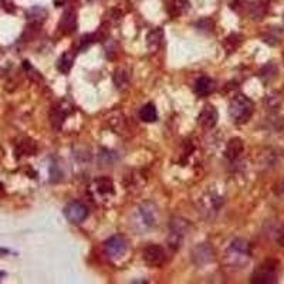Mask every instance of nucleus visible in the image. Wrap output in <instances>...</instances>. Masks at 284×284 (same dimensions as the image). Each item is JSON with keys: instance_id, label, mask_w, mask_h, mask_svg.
<instances>
[{"instance_id": "20e7f679", "label": "nucleus", "mask_w": 284, "mask_h": 284, "mask_svg": "<svg viewBox=\"0 0 284 284\" xmlns=\"http://www.w3.org/2000/svg\"><path fill=\"white\" fill-rule=\"evenodd\" d=\"M142 259L148 266L159 267L167 261V252L159 245H149L142 252Z\"/></svg>"}, {"instance_id": "423d86ee", "label": "nucleus", "mask_w": 284, "mask_h": 284, "mask_svg": "<svg viewBox=\"0 0 284 284\" xmlns=\"http://www.w3.org/2000/svg\"><path fill=\"white\" fill-rule=\"evenodd\" d=\"M186 230H188V225H186L185 220L173 219L172 223H171V233H169V237H168V243H169V246L172 247L173 250L180 249Z\"/></svg>"}, {"instance_id": "bb28decb", "label": "nucleus", "mask_w": 284, "mask_h": 284, "mask_svg": "<svg viewBox=\"0 0 284 284\" xmlns=\"http://www.w3.org/2000/svg\"><path fill=\"white\" fill-rule=\"evenodd\" d=\"M198 29L200 31H205V33H210V31H213V27H215V23H213V20L209 19V17H205V19L199 20L198 22Z\"/></svg>"}, {"instance_id": "a878e982", "label": "nucleus", "mask_w": 284, "mask_h": 284, "mask_svg": "<svg viewBox=\"0 0 284 284\" xmlns=\"http://www.w3.org/2000/svg\"><path fill=\"white\" fill-rule=\"evenodd\" d=\"M276 74H277V67H276L274 64H272V63L265 66L263 70L260 71V77L265 78V80H272V78L276 77Z\"/></svg>"}, {"instance_id": "cd10ccee", "label": "nucleus", "mask_w": 284, "mask_h": 284, "mask_svg": "<svg viewBox=\"0 0 284 284\" xmlns=\"http://www.w3.org/2000/svg\"><path fill=\"white\" fill-rule=\"evenodd\" d=\"M278 245L281 247H284V232L281 233V235L278 236Z\"/></svg>"}, {"instance_id": "4be33fe9", "label": "nucleus", "mask_w": 284, "mask_h": 284, "mask_svg": "<svg viewBox=\"0 0 284 284\" xmlns=\"http://www.w3.org/2000/svg\"><path fill=\"white\" fill-rule=\"evenodd\" d=\"M263 38H265L266 43L272 44V46H277L281 42V30H278L277 27H272V29L267 30Z\"/></svg>"}, {"instance_id": "39448f33", "label": "nucleus", "mask_w": 284, "mask_h": 284, "mask_svg": "<svg viewBox=\"0 0 284 284\" xmlns=\"http://www.w3.org/2000/svg\"><path fill=\"white\" fill-rule=\"evenodd\" d=\"M88 208L81 202H71L64 208V216L73 225H80L88 217Z\"/></svg>"}, {"instance_id": "f8f14e48", "label": "nucleus", "mask_w": 284, "mask_h": 284, "mask_svg": "<svg viewBox=\"0 0 284 284\" xmlns=\"http://www.w3.org/2000/svg\"><path fill=\"white\" fill-rule=\"evenodd\" d=\"M243 149H245V145H243V141H241L240 138H232L228 142V145H226L225 156L228 158L229 161H235V159H237L240 156Z\"/></svg>"}, {"instance_id": "b1692460", "label": "nucleus", "mask_w": 284, "mask_h": 284, "mask_svg": "<svg viewBox=\"0 0 284 284\" xmlns=\"http://www.w3.org/2000/svg\"><path fill=\"white\" fill-rule=\"evenodd\" d=\"M240 44H241V36H239V34H232V36H229V37L226 38V42H225V46H226V49H228L229 53L235 51Z\"/></svg>"}, {"instance_id": "412c9836", "label": "nucleus", "mask_w": 284, "mask_h": 284, "mask_svg": "<svg viewBox=\"0 0 284 284\" xmlns=\"http://www.w3.org/2000/svg\"><path fill=\"white\" fill-rule=\"evenodd\" d=\"M139 117H141L142 121L145 123H155L158 119V112H156V108H155L154 104H147L144 105L139 111Z\"/></svg>"}, {"instance_id": "9d476101", "label": "nucleus", "mask_w": 284, "mask_h": 284, "mask_svg": "<svg viewBox=\"0 0 284 284\" xmlns=\"http://www.w3.org/2000/svg\"><path fill=\"white\" fill-rule=\"evenodd\" d=\"M249 254H250V246L243 239H236V240L232 241V245L228 250V256L233 261L239 259H246Z\"/></svg>"}, {"instance_id": "0eeeda50", "label": "nucleus", "mask_w": 284, "mask_h": 284, "mask_svg": "<svg viewBox=\"0 0 284 284\" xmlns=\"http://www.w3.org/2000/svg\"><path fill=\"white\" fill-rule=\"evenodd\" d=\"M192 260L199 267L209 265L215 260V250L208 243H200L192 250Z\"/></svg>"}, {"instance_id": "9b49d317", "label": "nucleus", "mask_w": 284, "mask_h": 284, "mask_svg": "<svg viewBox=\"0 0 284 284\" xmlns=\"http://www.w3.org/2000/svg\"><path fill=\"white\" fill-rule=\"evenodd\" d=\"M58 27L64 34H71L77 29V13H75V10L67 9L66 12L63 13Z\"/></svg>"}, {"instance_id": "f03ea898", "label": "nucleus", "mask_w": 284, "mask_h": 284, "mask_svg": "<svg viewBox=\"0 0 284 284\" xmlns=\"http://www.w3.org/2000/svg\"><path fill=\"white\" fill-rule=\"evenodd\" d=\"M280 263L276 259H267L254 270L252 283L254 284H273L277 283Z\"/></svg>"}, {"instance_id": "aec40b11", "label": "nucleus", "mask_w": 284, "mask_h": 284, "mask_svg": "<svg viewBox=\"0 0 284 284\" xmlns=\"http://www.w3.org/2000/svg\"><path fill=\"white\" fill-rule=\"evenodd\" d=\"M114 83L119 90L128 88V86H130V73L125 71L124 68H118L115 74H114Z\"/></svg>"}, {"instance_id": "393cba45", "label": "nucleus", "mask_w": 284, "mask_h": 284, "mask_svg": "<svg viewBox=\"0 0 284 284\" xmlns=\"http://www.w3.org/2000/svg\"><path fill=\"white\" fill-rule=\"evenodd\" d=\"M19 152L23 155H33L36 152V145L31 139H25L19 144Z\"/></svg>"}, {"instance_id": "f257e3e1", "label": "nucleus", "mask_w": 284, "mask_h": 284, "mask_svg": "<svg viewBox=\"0 0 284 284\" xmlns=\"http://www.w3.org/2000/svg\"><path fill=\"white\" fill-rule=\"evenodd\" d=\"M254 111V104L250 98H247L246 95L239 94L235 98H232L229 104V114L230 118L236 124H246Z\"/></svg>"}, {"instance_id": "7ed1b4c3", "label": "nucleus", "mask_w": 284, "mask_h": 284, "mask_svg": "<svg viewBox=\"0 0 284 284\" xmlns=\"http://www.w3.org/2000/svg\"><path fill=\"white\" fill-rule=\"evenodd\" d=\"M128 250V241L124 236H112L105 241V253L112 260H118L125 256Z\"/></svg>"}, {"instance_id": "ddd939ff", "label": "nucleus", "mask_w": 284, "mask_h": 284, "mask_svg": "<svg viewBox=\"0 0 284 284\" xmlns=\"http://www.w3.org/2000/svg\"><path fill=\"white\" fill-rule=\"evenodd\" d=\"M215 91V81L209 78V77H200L196 84H195V93L198 94L199 97H206Z\"/></svg>"}, {"instance_id": "c85d7f7f", "label": "nucleus", "mask_w": 284, "mask_h": 284, "mask_svg": "<svg viewBox=\"0 0 284 284\" xmlns=\"http://www.w3.org/2000/svg\"><path fill=\"white\" fill-rule=\"evenodd\" d=\"M88 2H94V0H88Z\"/></svg>"}, {"instance_id": "2eb2a0df", "label": "nucleus", "mask_w": 284, "mask_h": 284, "mask_svg": "<svg viewBox=\"0 0 284 284\" xmlns=\"http://www.w3.org/2000/svg\"><path fill=\"white\" fill-rule=\"evenodd\" d=\"M189 9H191L189 0H171L168 6V12L172 17H179L182 14H185Z\"/></svg>"}, {"instance_id": "6ab92c4d", "label": "nucleus", "mask_w": 284, "mask_h": 284, "mask_svg": "<svg viewBox=\"0 0 284 284\" xmlns=\"http://www.w3.org/2000/svg\"><path fill=\"white\" fill-rule=\"evenodd\" d=\"M94 189L99 195H114L115 189H114V184L110 178H99L94 182Z\"/></svg>"}, {"instance_id": "6e6552de", "label": "nucleus", "mask_w": 284, "mask_h": 284, "mask_svg": "<svg viewBox=\"0 0 284 284\" xmlns=\"http://www.w3.org/2000/svg\"><path fill=\"white\" fill-rule=\"evenodd\" d=\"M139 217L142 223L148 228H154L158 225V208L151 202H145L139 206Z\"/></svg>"}, {"instance_id": "f3484780", "label": "nucleus", "mask_w": 284, "mask_h": 284, "mask_svg": "<svg viewBox=\"0 0 284 284\" xmlns=\"http://www.w3.org/2000/svg\"><path fill=\"white\" fill-rule=\"evenodd\" d=\"M26 14H27V19H29V22H30L31 25L36 26H40L44 20L47 19V10H46L44 7L40 6L31 7L30 10H27Z\"/></svg>"}, {"instance_id": "5701e85b", "label": "nucleus", "mask_w": 284, "mask_h": 284, "mask_svg": "<svg viewBox=\"0 0 284 284\" xmlns=\"http://www.w3.org/2000/svg\"><path fill=\"white\" fill-rule=\"evenodd\" d=\"M73 63H74V56L71 53H64L62 58H60V62H58V70L66 74V73H68L71 70Z\"/></svg>"}, {"instance_id": "1a4fd4ad", "label": "nucleus", "mask_w": 284, "mask_h": 284, "mask_svg": "<svg viewBox=\"0 0 284 284\" xmlns=\"http://www.w3.org/2000/svg\"><path fill=\"white\" fill-rule=\"evenodd\" d=\"M217 119H219V112L217 110L213 107V105H205L204 110L200 111L198 117V123L206 128V130H212L215 125L217 124Z\"/></svg>"}, {"instance_id": "dca6fc26", "label": "nucleus", "mask_w": 284, "mask_h": 284, "mask_svg": "<svg viewBox=\"0 0 284 284\" xmlns=\"http://www.w3.org/2000/svg\"><path fill=\"white\" fill-rule=\"evenodd\" d=\"M249 12L253 20H261L269 12V2L267 0H257L249 6Z\"/></svg>"}, {"instance_id": "4468645a", "label": "nucleus", "mask_w": 284, "mask_h": 284, "mask_svg": "<svg viewBox=\"0 0 284 284\" xmlns=\"http://www.w3.org/2000/svg\"><path fill=\"white\" fill-rule=\"evenodd\" d=\"M70 112H71V107L66 104V103H62V104L56 107L51 111V124L56 128H60V125L64 123V119H66V117H67Z\"/></svg>"}, {"instance_id": "a211bd4d", "label": "nucleus", "mask_w": 284, "mask_h": 284, "mask_svg": "<svg viewBox=\"0 0 284 284\" xmlns=\"http://www.w3.org/2000/svg\"><path fill=\"white\" fill-rule=\"evenodd\" d=\"M162 40H164V30L161 27H156L154 30H151L147 36V43L151 51H156L161 47Z\"/></svg>"}]
</instances>
